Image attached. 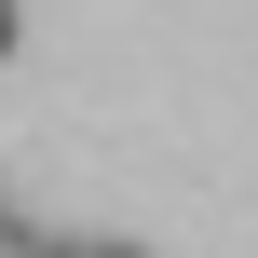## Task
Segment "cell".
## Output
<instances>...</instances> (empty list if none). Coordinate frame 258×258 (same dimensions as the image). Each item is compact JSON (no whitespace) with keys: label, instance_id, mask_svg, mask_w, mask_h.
Listing matches in <instances>:
<instances>
[{"label":"cell","instance_id":"cell-1","mask_svg":"<svg viewBox=\"0 0 258 258\" xmlns=\"http://www.w3.org/2000/svg\"><path fill=\"white\" fill-rule=\"evenodd\" d=\"M0 258H54V231H27V218L0 204Z\"/></svg>","mask_w":258,"mask_h":258},{"label":"cell","instance_id":"cell-2","mask_svg":"<svg viewBox=\"0 0 258 258\" xmlns=\"http://www.w3.org/2000/svg\"><path fill=\"white\" fill-rule=\"evenodd\" d=\"M0 68H14V0H0Z\"/></svg>","mask_w":258,"mask_h":258}]
</instances>
